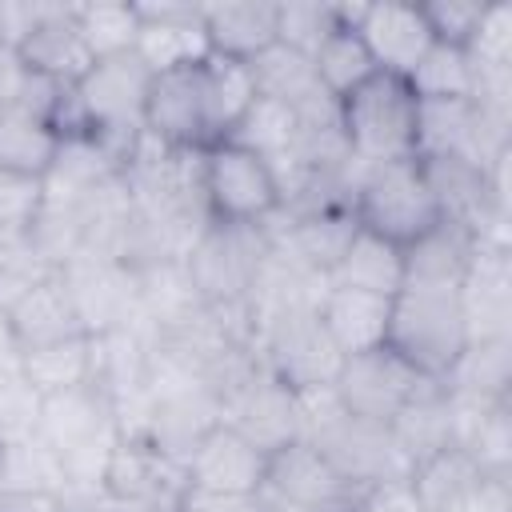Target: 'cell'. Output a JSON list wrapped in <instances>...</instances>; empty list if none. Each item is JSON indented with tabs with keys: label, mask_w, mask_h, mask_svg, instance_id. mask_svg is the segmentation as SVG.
<instances>
[{
	"label": "cell",
	"mask_w": 512,
	"mask_h": 512,
	"mask_svg": "<svg viewBox=\"0 0 512 512\" xmlns=\"http://www.w3.org/2000/svg\"><path fill=\"white\" fill-rule=\"evenodd\" d=\"M268 492H276L280 500L296 504L300 512H320L344 496H352L360 484H352L332 460L328 452L308 440V436H296L280 448L268 452V480H264Z\"/></svg>",
	"instance_id": "cell-7"
},
{
	"label": "cell",
	"mask_w": 512,
	"mask_h": 512,
	"mask_svg": "<svg viewBox=\"0 0 512 512\" xmlns=\"http://www.w3.org/2000/svg\"><path fill=\"white\" fill-rule=\"evenodd\" d=\"M96 364H100L96 336L80 332V336H68V340L28 348L24 352V380L40 396H60V392L96 384Z\"/></svg>",
	"instance_id": "cell-18"
},
{
	"label": "cell",
	"mask_w": 512,
	"mask_h": 512,
	"mask_svg": "<svg viewBox=\"0 0 512 512\" xmlns=\"http://www.w3.org/2000/svg\"><path fill=\"white\" fill-rule=\"evenodd\" d=\"M24 80H28V68H24V60H20V52H16L8 40H0V104H4V108L16 104Z\"/></svg>",
	"instance_id": "cell-31"
},
{
	"label": "cell",
	"mask_w": 512,
	"mask_h": 512,
	"mask_svg": "<svg viewBox=\"0 0 512 512\" xmlns=\"http://www.w3.org/2000/svg\"><path fill=\"white\" fill-rule=\"evenodd\" d=\"M260 88H256V72L244 60H228V56H208L200 64V100H204V132L208 144L228 140L240 120L248 116V108L256 104Z\"/></svg>",
	"instance_id": "cell-14"
},
{
	"label": "cell",
	"mask_w": 512,
	"mask_h": 512,
	"mask_svg": "<svg viewBox=\"0 0 512 512\" xmlns=\"http://www.w3.org/2000/svg\"><path fill=\"white\" fill-rule=\"evenodd\" d=\"M200 204L212 228H260L284 208V188L260 152L220 140L200 152Z\"/></svg>",
	"instance_id": "cell-4"
},
{
	"label": "cell",
	"mask_w": 512,
	"mask_h": 512,
	"mask_svg": "<svg viewBox=\"0 0 512 512\" xmlns=\"http://www.w3.org/2000/svg\"><path fill=\"white\" fill-rule=\"evenodd\" d=\"M16 52L28 72L48 76L68 88H76L84 80V72L96 64L72 24V4H48L44 16L28 28V36L16 44Z\"/></svg>",
	"instance_id": "cell-12"
},
{
	"label": "cell",
	"mask_w": 512,
	"mask_h": 512,
	"mask_svg": "<svg viewBox=\"0 0 512 512\" xmlns=\"http://www.w3.org/2000/svg\"><path fill=\"white\" fill-rule=\"evenodd\" d=\"M8 320H12V328H16L20 344H24V352H28V348H40V344H52V340H68V336L88 332L84 320H80V312H76L72 288H68V280H64L60 268L48 272V276H40V280L24 292V296L16 300V308L8 312ZM88 336H92V332H88Z\"/></svg>",
	"instance_id": "cell-13"
},
{
	"label": "cell",
	"mask_w": 512,
	"mask_h": 512,
	"mask_svg": "<svg viewBox=\"0 0 512 512\" xmlns=\"http://www.w3.org/2000/svg\"><path fill=\"white\" fill-rule=\"evenodd\" d=\"M140 12V36H136V60L160 76L176 68H196L212 56L200 4H136Z\"/></svg>",
	"instance_id": "cell-9"
},
{
	"label": "cell",
	"mask_w": 512,
	"mask_h": 512,
	"mask_svg": "<svg viewBox=\"0 0 512 512\" xmlns=\"http://www.w3.org/2000/svg\"><path fill=\"white\" fill-rule=\"evenodd\" d=\"M408 88L416 92L420 104L476 100V64H472L468 48L432 40V48H428V52L420 56V64L412 68Z\"/></svg>",
	"instance_id": "cell-21"
},
{
	"label": "cell",
	"mask_w": 512,
	"mask_h": 512,
	"mask_svg": "<svg viewBox=\"0 0 512 512\" xmlns=\"http://www.w3.org/2000/svg\"><path fill=\"white\" fill-rule=\"evenodd\" d=\"M468 56L476 72H512V4H484Z\"/></svg>",
	"instance_id": "cell-26"
},
{
	"label": "cell",
	"mask_w": 512,
	"mask_h": 512,
	"mask_svg": "<svg viewBox=\"0 0 512 512\" xmlns=\"http://www.w3.org/2000/svg\"><path fill=\"white\" fill-rule=\"evenodd\" d=\"M348 208L364 232H376L396 248H412L448 220L420 156L360 168L352 180Z\"/></svg>",
	"instance_id": "cell-1"
},
{
	"label": "cell",
	"mask_w": 512,
	"mask_h": 512,
	"mask_svg": "<svg viewBox=\"0 0 512 512\" xmlns=\"http://www.w3.org/2000/svg\"><path fill=\"white\" fill-rule=\"evenodd\" d=\"M40 400L44 396L24 380V372H0V448L36 436Z\"/></svg>",
	"instance_id": "cell-25"
},
{
	"label": "cell",
	"mask_w": 512,
	"mask_h": 512,
	"mask_svg": "<svg viewBox=\"0 0 512 512\" xmlns=\"http://www.w3.org/2000/svg\"><path fill=\"white\" fill-rule=\"evenodd\" d=\"M352 28L360 32L364 48L372 52L376 68L388 76H412L420 56L432 48V28L420 12V4H356Z\"/></svg>",
	"instance_id": "cell-10"
},
{
	"label": "cell",
	"mask_w": 512,
	"mask_h": 512,
	"mask_svg": "<svg viewBox=\"0 0 512 512\" xmlns=\"http://www.w3.org/2000/svg\"><path fill=\"white\" fill-rule=\"evenodd\" d=\"M444 512H512L508 480H492V476H484L468 496H460V500L448 504Z\"/></svg>",
	"instance_id": "cell-30"
},
{
	"label": "cell",
	"mask_w": 512,
	"mask_h": 512,
	"mask_svg": "<svg viewBox=\"0 0 512 512\" xmlns=\"http://www.w3.org/2000/svg\"><path fill=\"white\" fill-rule=\"evenodd\" d=\"M408 480H412V488H416V496H420V504H424L428 512H444L448 504H456L460 496H468V492L484 480V472H480V464L468 456V448H460V444L452 440V444L436 448L432 456L416 460V464L408 468Z\"/></svg>",
	"instance_id": "cell-20"
},
{
	"label": "cell",
	"mask_w": 512,
	"mask_h": 512,
	"mask_svg": "<svg viewBox=\"0 0 512 512\" xmlns=\"http://www.w3.org/2000/svg\"><path fill=\"white\" fill-rule=\"evenodd\" d=\"M184 484L208 488V492H228V496H256L264 492L268 480V452L248 440L236 424L216 420L200 440L188 448L180 460Z\"/></svg>",
	"instance_id": "cell-6"
},
{
	"label": "cell",
	"mask_w": 512,
	"mask_h": 512,
	"mask_svg": "<svg viewBox=\"0 0 512 512\" xmlns=\"http://www.w3.org/2000/svg\"><path fill=\"white\" fill-rule=\"evenodd\" d=\"M468 320L460 288L444 284H404L392 296L388 348L416 368L424 380H444L468 348Z\"/></svg>",
	"instance_id": "cell-2"
},
{
	"label": "cell",
	"mask_w": 512,
	"mask_h": 512,
	"mask_svg": "<svg viewBox=\"0 0 512 512\" xmlns=\"http://www.w3.org/2000/svg\"><path fill=\"white\" fill-rule=\"evenodd\" d=\"M356 512H428L412 488L408 476H388V480H372L360 488Z\"/></svg>",
	"instance_id": "cell-28"
},
{
	"label": "cell",
	"mask_w": 512,
	"mask_h": 512,
	"mask_svg": "<svg viewBox=\"0 0 512 512\" xmlns=\"http://www.w3.org/2000/svg\"><path fill=\"white\" fill-rule=\"evenodd\" d=\"M72 24L92 60L128 56L140 36L136 4H72Z\"/></svg>",
	"instance_id": "cell-22"
},
{
	"label": "cell",
	"mask_w": 512,
	"mask_h": 512,
	"mask_svg": "<svg viewBox=\"0 0 512 512\" xmlns=\"http://www.w3.org/2000/svg\"><path fill=\"white\" fill-rule=\"evenodd\" d=\"M336 24H340V4H276V44L308 60Z\"/></svg>",
	"instance_id": "cell-23"
},
{
	"label": "cell",
	"mask_w": 512,
	"mask_h": 512,
	"mask_svg": "<svg viewBox=\"0 0 512 512\" xmlns=\"http://www.w3.org/2000/svg\"><path fill=\"white\" fill-rule=\"evenodd\" d=\"M328 284L376 292V296H396L404 288V248L388 244L376 232L356 228L352 240L344 244L340 260L328 272Z\"/></svg>",
	"instance_id": "cell-17"
},
{
	"label": "cell",
	"mask_w": 512,
	"mask_h": 512,
	"mask_svg": "<svg viewBox=\"0 0 512 512\" xmlns=\"http://www.w3.org/2000/svg\"><path fill=\"white\" fill-rule=\"evenodd\" d=\"M352 16H356V4H340V24L320 40V48L312 52V72H316V84L340 104L344 96H352L364 80H372L380 68L372 60V52L364 48L360 32L352 28Z\"/></svg>",
	"instance_id": "cell-16"
},
{
	"label": "cell",
	"mask_w": 512,
	"mask_h": 512,
	"mask_svg": "<svg viewBox=\"0 0 512 512\" xmlns=\"http://www.w3.org/2000/svg\"><path fill=\"white\" fill-rule=\"evenodd\" d=\"M416 120H420L416 92L408 88L404 76H388V72H376L336 104V128L356 168L416 156Z\"/></svg>",
	"instance_id": "cell-3"
},
{
	"label": "cell",
	"mask_w": 512,
	"mask_h": 512,
	"mask_svg": "<svg viewBox=\"0 0 512 512\" xmlns=\"http://www.w3.org/2000/svg\"><path fill=\"white\" fill-rule=\"evenodd\" d=\"M0 372H24V344H20L8 312H0Z\"/></svg>",
	"instance_id": "cell-32"
},
{
	"label": "cell",
	"mask_w": 512,
	"mask_h": 512,
	"mask_svg": "<svg viewBox=\"0 0 512 512\" xmlns=\"http://www.w3.org/2000/svg\"><path fill=\"white\" fill-rule=\"evenodd\" d=\"M60 144L64 136L44 116H32L28 108H16V104L0 112V172L48 180L60 156Z\"/></svg>",
	"instance_id": "cell-19"
},
{
	"label": "cell",
	"mask_w": 512,
	"mask_h": 512,
	"mask_svg": "<svg viewBox=\"0 0 512 512\" xmlns=\"http://www.w3.org/2000/svg\"><path fill=\"white\" fill-rule=\"evenodd\" d=\"M144 136L168 152H204V100H200V64L160 72L148 80L144 96Z\"/></svg>",
	"instance_id": "cell-8"
},
{
	"label": "cell",
	"mask_w": 512,
	"mask_h": 512,
	"mask_svg": "<svg viewBox=\"0 0 512 512\" xmlns=\"http://www.w3.org/2000/svg\"><path fill=\"white\" fill-rule=\"evenodd\" d=\"M48 204V188L36 176L0 172V236H32Z\"/></svg>",
	"instance_id": "cell-24"
},
{
	"label": "cell",
	"mask_w": 512,
	"mask_h": 512,
	"mask_svg": "<svg viewBox=\"0 0 512 512\" xmlns=\"http://www.w3.org/2000/svg\"><path fill=\"white\" fill-rule=\"evenodd\" d=\"M0 112H4V104H0Z\"/></svg>",
	"instance_id": "cell-33"
},
{
	"label": "cell",
	"mask_w": 512,
	"mask_h": 512,
	"mask_svg": "<svg viewBox=\"0 0 512 512\" xmlns=\"http://www.w3.org/2000/svg\"><path fill=\"white\" fill-rule=\"evenodd\" d=\"M212 56L252 64L276 44V4H200Z\"/></svg>",
	"instance_id": "cell-15"
},
{
	"label": "cell",
	"mask_w": 512,
	"mask_h": 512,
	"mask_svg": "<svg viewBox=\"0 0 512 512\" xmlns=\"http://www.w3.org/2000/svg\"><path fill=\"white\" fill-rule=\"evenodd\" d=\"M256 496H228V492H208V488H196V484H180L168 512H256Z\"/></svg>",
	"instance_id": "cell-29"
},
{
	"label": "cell",
	"mask_w": 512,
	"mask_h": 512,
	"mask_svg": "<svg viewBox=\"0 0 512 512\" xmlns=\"http://www.w3.org/2000/svg\"><path fill=\"white\" fill-rule=\"evenodd\" d=\"M428 380L408 368L388 344L376 352H360V356H344L332 380V392L340 400V408L364 424H380L388 428L396 420V412L424 388Z\"/></svg>",
	"instance_id": "cell-5"
},
{
	"label": "cell",
	"mask_w": 512,
	"mask_h": 512,
	"mask_svg": "<svg viewBox=\"0 0 512 512\" xmlns=\"http://www.w3.org/2000/svg\"><path fill=\"white\" fill-rule=\"evenodd\" d=\"M420 12L428 20V28H432V40L468 48L476 28H480L484 4L480 0H432V4H420Z\"/></svg>",
	"instance_id": "cell-27"
},
{
	"label": "cell",
	"mask_w": 512,
	"mask_h": 512,
	"mask_svg": "<svg viewBox=\"0 0 512 512\" xmlns=\"http://www.w3.org/2000/svg\"><path fill=\"white\" fill-rule=\"evenodd\" d=\"M312 312H316V324L340 360L360 356V352H376L388 344L392 296H376V292H360V288H344V284L324 280Z\"/></svg>",
	"instance_id": "cell-11"
}]
</instances>
